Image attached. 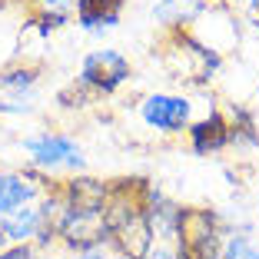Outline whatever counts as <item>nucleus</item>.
I'll use <instances>...</instances> for the list:
<instances>
[{"label": "nucleus", "instance_id": "17", "mask_svg": "<svg viewBox=\"0 0 259 259\" xmlns=\"http://www.w3.org/2000/svg\"><path fill=\"white\" fill-rule=\"evenodd\" d=\"M76 0H30V14H57V17H73Z\"/></svg>", "mask_w": 259, "mask_h": 259}, {"label": "nucleus", "instance_id": "12", "mask_svg": "<svg viewBox=\"0 0 259 259\" xmlns=\"http://www.w3.org/2000/svg\"><path fill=\"white\" fill-rule=\"evenodd\" d=\"M229 150L233 153H256L259 150V123L249 107H233L229 110Z\"/></svg>", "mask_w": 259, "mask_h": 259}, {"label": "nucleus", "instance_id": "4", "mask_svg": "<svg viewBox=\"0 0 259 259\" xmlns=\"http://www.w3.org/2000/svg\"><path fill=\"white\" fill-rule=\"evenodd\" d=\"M166 60L180 80H190L193 87L213 83L223 73L226 57L213 47H206L193 30H169L166 33Z\"/></svg>", "mask_w": 259, "mask_h": 259}, {"label": "nucleus", "instance_id": "11", "mask_svg": "<svg viewBox=\"0 0 259 259\" xmlns=\"http://www.w3.org/2000/svg\"><path fill=\"white\" fill-rule=\"evenodd\" d=\"M40 83H44V67L33 60H14L0 67V97L40 100Z\"/></svg>", "mask_w": 259, "mask_h": 259}, {"label": "nucleus", "instance_id": "13", "mask_svg": "<svg viewBox=\"0 0 259 259\" xmlns=\"http://www.w3.org/2000/svg\"><path fill=\"white\" fill-rule=\"evenodd\" d=\"M223 259H259V243H256V236H252L249 220H233V216H226Z\"/></svg>", "mask_w": 259, "mask_h": 259}, {"label": "nucleus", "instance_id": "14", "mask_svg": "<svg viewBox=\"0 0 259 259\" xmlns=\"http://www.w3.org/2000/svg\"><path fill=\"white\" fill-rule=\"evenodd\" d=\"M37 113V100L23 97H0V120H23Z\"/></svg>", "mask_w": 259, "mask_h": 259}, {"label": "nucleus", "instance_id": "22", "mask_svg": "<svg viewBox=\"0 0 259 259\" xmlns=\"http://www.w3.org/2000/svg\"><path fill=\"white\" fill-rule=\"evenodd\" d=\"M110 259H133V256H126V252H110Z\"/></svg>", "mask_w": 259, "mask_h": 259}, {"label": "nucleus", "instance_id": "21", "mask_svg": "<svg viewBox=\"0 0 259 259\" xmlns=\"http://www.w3.org/2000/svg\"><path fill=\"white\" fill-rule=\"evenodd\" d=\"M4 246H10V236H7V223L0 216V249H4Z\"/></svg>", "mask_w": 259, "mask_h": 259}, {"label": "nucleus", "instance_id": "9", "mask_svg": "<svg viewBox=\"0 0 259 259\" xmlns=\"http://www.w3.org/2000/svg\"><path fill=\"white\" fill-rule=\"evenodd\" d=\"M126 0H76L73 4V23L87 37H107L120 30Z\"/></svg>", "mask_w": 259, "mask_h": 259}, {"label": "nucleus", "instance_id": "19", "mask_svg": "<svg viewBox=\"0 0 259 259\" xmlns=\"http://www.w3.org/2000/svg\"><path fill=\"white\" fill-rule=\"evenodd\" d=\"M70 259H110V249H107V246H93V249L70 252Z\"/></svg>", "mask_w": 259, "mask_h": 259}, {"label": "nucleus", "instance_id": "5", "mask_svg": "<svg viewBox=\"0 0 259 259\" xmlns=\"http://www.w3.org/2000/svg\"><path fill=\"white\" fill-rule=\"evenodd\" d=\"M190 209L193 206H183L180 199H173L163 186L143 180V213L150 220L153 239H160V243H183Z\"/></svg>", "mask_w": 259, "mask_h": 259}, {"label": "nucleus", "instance_id": "3", "mask_svg": "<svg viewBox=\"0 0 259 259\" xmlns=\"http://www.w3.org/2000/svg\"><path fill=\"white\" fill-rule=\"evenodd\" d=\"M133 80V60L116 47H97L90 54H83L80 67H76L73 83L93 100H113L123 87Z\"/></svg>", "mask_w": 259, "mask_h": 259}, {"label": "nucleus", "instance_id": "2", "mask_svg": "<svg viewBox=\"0 0 259 259\" xmlns=\"http://www.w3.org/2000/svg\"><path fill=\"white\" fill-rule=\"evenodd\" d=\"M133 113L153 137L176 140L186 137V130L196 116V100L190 93H176V90H150L133 103Z\"/></svg>", "mask_w": 259, "mask_h": 259}, {"label": "nucleus", "instance_id": "15", "mask_svg": "<svg viewBox=\"0 0 259 259\" xmlns=\"http://www.w3.org/2000/svg\"><path fill=\"white\" fill-rule=\"evenodd\" d=\"M140 259H193V256H190L186 239L183 243H160V239H153V246Z\"/></svg>", "mask_w": 259, "mask_h": 259}, {"label": "nucleus", "instance_id": "18", "mask_svg": "<svg viewBox=\"0 0 259 259\" xmlns=\"http://www.w3.org/2000/svg\"><path fill=\"white\" fill-rule=\"evenodd\" d=\"M37 246L33 243H10L0 249V259H37Z\"/></svg>", "mask_w": 259, "mask_h": 259}, {"label": "nucleus", "instance_id": "1", "mask_svg": "<svg viewBox=\"0 0 259 259\" xmlns=\"http://www.w3.org/2000/svg\"><path fill=\"white\" fill-rule=\"evenodd\" d=\"M20 153L27 166L40 169L50 180H67V176L87 173V166H90L83 143L73 133L54 126H40L27 137H20Z\"/></svg>", "mask_w": 259, "mask_h": 259}, {"label": "nucleus", "instance_id": "16", "mask_svg": "<svg viewBox=\"0 0 259 259\" xmlns=\"http://www.w3.org/2000/svg\"><path fill=\"white\" fill-rule=\"evenodd\" d=\"M90 103H93V100L87 97L76 83H67L63 90H57V107H60V110H87Z\"/></svg>", "mask_w": 259, "mask_h": 259}, {"label": "nucleus", "instance_id": "7", "mask_svg": "<svg viewBox=\"0 0 259 259\" xmlns=\"http://www.w3.org/2000/svg\"><path fill=\"white\" fill-rule=\"evenodd\" d=\"M226 239V216L209 206H193L186 223V246L193 259H223Z\"/></svg>", "mask_w": 259, "mask_h": 259}, {"label": "nucleus", "instance_id": "10", "mask_svg": "<svg viewBox=\"0 0 259 259\" xmlns=\"http://www.w3.org/2000/svg\"><path fill=\"white\" fill-rule=\"evenodd\" d=\"M226 0H153L150 17L163 33L169 30H190L199 17H206L209 10L223 7Z\"/></svg>", "mask_w": 259, "mask_h": 259}, {"label": "nucleus", "instance_id": "23", "mask_svg": "<svg viewBox=\"0 0 259 259\" xmlns=\"http://www.w3.org/2000/svg\"><path fill=\"white\" fill-rule=\"evenodd\" d=\"M256 220H259V203H256Z\"/></svg>", "mask_w": 259, "mask_h": 259}, {"label": "nucleus", "instance_id": "6", "mask_svg": "<svg viewBox=\"0 0 259 259\" xmlns=\"http://www.w3.org/2000/svg\"><path fill=\"white\" fill-rule=\"evenodd\" d=\"M60 180H50L40 169L27 166V163H23V169H0V216H10L23 206L37 203Z\"/></svg>", "mask_w": 259, "mask_h": 259}, {"label": "nucleus", "instance_id": "20", "mask_svg": "<svg viewBox=\"0 0 259 259\" xmlns=\"http://www.w3.org/2000/svg\"><path fill=\"white\" fill-rule=\"evenodd\" d=\"M233 10H246V14H259V0H226Z\"/></svg>", "mask_w": 259, "mask_h": 259}, {"label": "nucleus", "instance_id": "8", "mask_svg": "<svg viewBox=\"0 0 259 259\" xmlns=\"http://www.w3.org/2000/svg\"><path fill=\"white\" fill-rule=\"evenodd\" d=\"M186 146L199 160H213L229 153V116L223 107H209L203 116H193L186 130Z\"/></svg>", "mask_w": 259, "mask_h": 259}]
</instances>
